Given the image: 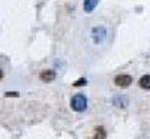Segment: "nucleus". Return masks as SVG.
<instances>
[{
    "instance_id": "7ed1b4c3",
    "label": "nucleus",
    "mask_w": 150,
    "mask_h": 139,
    "mask_svg": "<svg viewBox=\"0 0 150 139\" xmlns=\"http://www.w3.org/2000/svg\"><path fill=\"white\" fill-rule=\"evenodd\" d=\"M39 78H41V81H44V82H50V81H54L56 79V72L54 70H51V69H45V70H42L41 72V75H39Z\"/></svg>"
},
{
    "instance_id": "39448f33",
    "label": "nucleus",
    "mask_w": 150,
    "mask_h": 139,
    "mask_svg": "<svg viewBox=\"0 0 150 139\" xmlns=\"http://www.w3.org/2000/svg\"><path fill=\"white\" fill-rule=\"evenodd\" d=\"M140 87L144 90H150V75H144L140 79Z\"/></svg>"
},
{
    "instance_id": "f03ea898",
    "label": "nucleus",
    "mask_w": 150,
    "mask_h": 139,
    "mask_svg": "<svg viewBox=\"0 0 150 139\" xmlns=\"http://www.w3.org/2000/svg\"><path fill=\"white\" fill-rule=\"evenodd\" d=\"M114 84L117 87H122V88H126L132 84V77L131 75H117L114 78Z\"/></svg>"
},
{
    "instance_id": "6e6552de",
    "label": "nucleus",
    "mask_w": 150,
    "mask_h": 139,
    "mask_svg": "<svg viewBox=\"0 0 150 139\" xmlns=\"http://www.w3.org/2000/svg\"><path fill=\"white\" fill-rule=\"evenodd\" d=\"M6 96H18V93H6Z\"/></svg>"
},
{
    "instance_id": "0eeeda50",
    "label": "nucleus",
    "mask_w": 150,
    "mask_h": 139,
    "mask_svg": "<svg viewBox=\"0 0 150 139\" xmlns=\"http://www.w3.org/2000/svg\"><path fill=\"white\" fill-rule=\"evenodd\" d=\"M86 82H87V81H86L84 78H81V79H78V81H75V82H74V87H81V85H86Z\"/></svg>"
},
{
    "instance_id": "423d86ee",
    "label": "nucleus",
    "mask_w": 150,
    "mask_h": 139,
    "mask_svg": "<svg viewBox=\"0 0 150 139\" xmlns=\"http://www.w3.org/2000/svg\"><path fill=\"white\" fill-rule=\"evenodd\" d=\"M95 138L96 139H104L105 138V129L104 127H98L95 130Z\"/></svg>"
},
{
    "instance_id": "20e7f679",
    "label": "nucleus",
    "mask_w": 150,
    "mask_h": 139,
    "mask_svg": "<svg viewBox=\"0 0 150 139\" xmlns=\"http://www.w3.org/2000/svg\"><path fill=\"white\" fill-rule=\"evenodd\" d=\"M98 5V0H84V11L86 12H92Z\"/></svg>"
},
{
    "instance_id": "1a4fd4ad",
    "label": "nucleus",
    "mask_w": 150,
    "mask_h": 139,
    "mask_svg": "<svg viewBox=\"0 0 150 139\" xmlns=\"http://www.w3.org/2000/svg\"><path fill=\"white\" fill-rule=\"evenodd\" d=\"M3 78V72H2V69H0V79Z\"/></svg>"
},
{
    "instance_id": "f257e3e1",
    "label": "nucleus",
    "mask_w": 150,
    "mask_h": 139,
    "mask_svg": "<svg viewBox=\"0 0 150 139\" xmlns=\"http://www.w3.org/2000/svg\"><path fill=\"white\" fill-rule=\"evenodd\" d=\"M71 108L77 112H83L87 108V99L84 94H75L71 100Z\"/></svg>"
}]
</instances>
